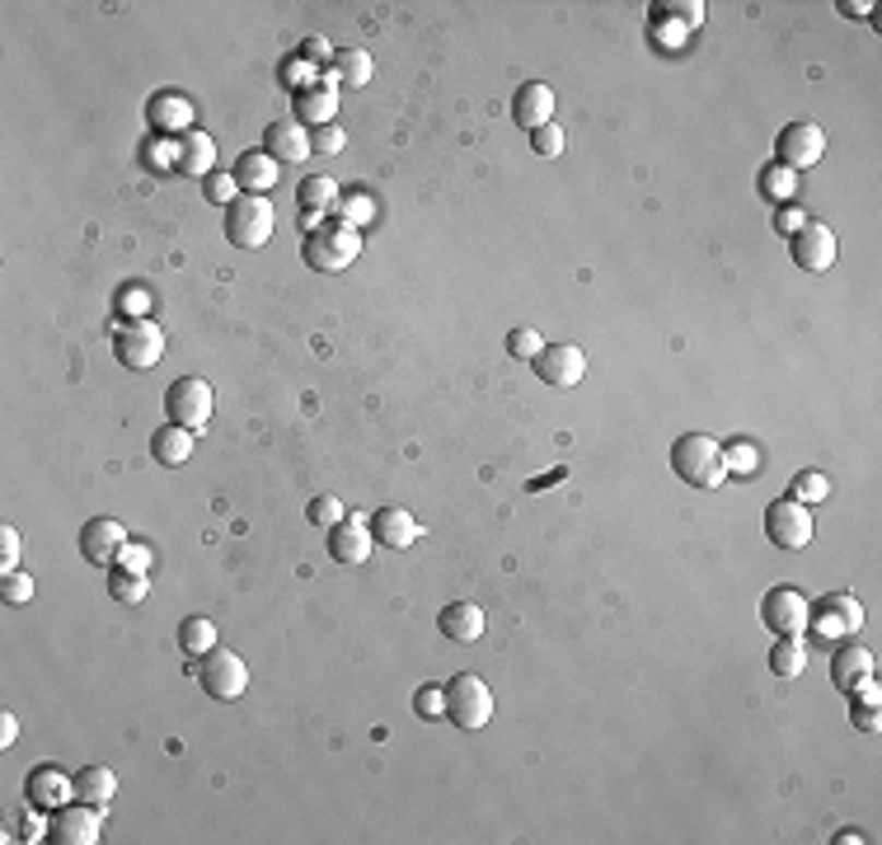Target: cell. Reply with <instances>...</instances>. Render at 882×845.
<instances>
[{"label": "cell", "mask_w": 882, "mask_h": 845, "mask_svg": "<svg viewBox=\"0 0 882 845\" xmlns=\"http://www.w3.org/2000/svg\"><path fill=\"white\" fill-rule=\"evenodd\" d=\"M357 254H361V230L348 226V222H338V216H329L320 230H306L301 259H306V269H314V273H343V269H353L357 263Z\"/></svg>", "instance_id": "1"}, {"label": "cell", "mask_w": 882, "mask_h": 845, "mask_svg": "<svg viewBox=\"0 0 882 845\" xmlns=\"http://www.w3.org/2000/svg\"><path fill=\"white\" fill-rule=\"evenodd\" d=\"M671 469L681 475L690 489H718L728 479V465H723V447L708 432H686L671 442Z\"/></svg>", "instance_id": "2"}, {"label": "cell", "mask_w": 882, "mask_h": 845, "mask_svg": "<svg viewBox=\"0 0 882 845\" xmlns=\"http://www.w3.org/2000/svg\"><path fill=\"white\" fill-rule=\"evenodd\" d=\"M273 226H277V212L263 193H240L226 207V222H221V230H226V240L235 249H263L273 240Z\"/></svg>", "instance_id": "3"}, {"label": "cell", "mask_w": 882, "mask_h": 845, "mask_svg": "<svg viewBox=\"0 0 882 845\" xmlns=\"http://www.w3.org/2000/svg\"><path fill=\"white\" fill-rule=\"evenodd\" d=\"M446 718L465 733L488 728V718H493V691H488V681L475 677V671H455L446 681Z\"/></svg>", "instance_id": "4"}, {"label": "cell", "mask_w": 882, "mask_h": 845, "mask_svg": "<svg viewBox=\"0 0 882 845\" xmlns=\"http://www.w3.org/2000/svg\"><path fill=\"white\" fill-rule=\"evenodd\" d=\"M165 414H169V422H179V428L202 432L216 414V390L202 381V376H179V381L165 390Z\"/></svg>", "instance_id": "5"}, {"label": "cell", "mask_w": 882, "mask_h": 845, "mask_svg": "<svg viewBox=\"0 0 882 845\" xmlns=\"http://www.w3.org/2000/svg\"><path fill=\"white\" fill-rule=\"evenodd\" d=\"M193 677H198V686L212 700H240L245 686H249V663L235 648H221L216 644L207 657H198V663H193Z\"/></svg>", "instance_id": "6"}, {"label": "cell", "mask_w": 882, "mask_h": 845, "mask_svg": "<svg viewBox=\"0 0 882 845\" xmlns=\"http://www.w3.org/2000/svg\"><path fill=\"white\" fill-rule=\"evenodd\" d=\"M863 624V606L849 597V592H831L808 610V634L817 644H841V639H855Z\"/></svg>", "instance_id": "7"}, {"label": "cell", "mask_w": 882, "mask_h": 845, "mask_svg": "<svg viewBox=\"0 0 882 845\" xmlns=\"http://www.w3.org/2000/svg\"><path fill=\"white\" fill-rule=\"evenodd\" d=\"M114 357L128 371H151V367H160V357H165V329L155 324L151 316L146 320H128L118 329V338H114Z\"/></svg>", "instance_id": "8"}, {"label": "cell", "mask_w": 882, "mask_h": 845, "mask_svg": "<svg viewBox=\"0 0 882 845\" xmlns=\"http://www.w3.org/2000/svg\"><path fill=\"white\" fill-rule=\"evenodd\" d=\"M765 536H770V545H779V550H808L812 536H817L812 508L794 503V498H775V503L765 508Z\"/></svg>", "instance_id": "9"}, {"label": "cell", "mask_w": 882, "mask_h": 845, "mask_svg": "<svg viewBox=\"0 0 882 845\" xmlns=\"http://www.w3.org/2000/svg\"><path fill=\"white\" fill-rule=\"evenodd\" d=\"M47 841H57V845H99L104 841V808H94V804H67V808H57V812H47Z\"/></svg>", "instance_id": "10"}, {"label": "cell", "mask_w": 882, "mask_h": 845, "mask_svg": "<svg viewBox=\"0 0 882 845\" xmlns=\"http://www.w3.org/2000/svg\"><path fill=\"white\" fill-rule=\"evenodd\" d=\"M789 254L802 273H831V263H836V230L826 222H802L794 235H789Z\"/></svg>", "instance_id": "11"}, {"label": "cell", "mask_w": 882, "mask_h": 845, "mask_svg": "<svg viewBox=\"0 0 882 845\" xmlns=\"http://www.w3.org/2000/svg\"><path fill=\"white\" fill-rule=\"evenodd\" d=\"M808 610H812V602L802 597L798 587H770L765 592V602H761V620H765V630L770 634H808Z\"/></svg>", "instance_id": "12"}, {"label": "cell", "mask_w": 882, "mask_h": 845, "mask_svg": "<svg viewBox=\"0 0 882 845\" xmlns=\"http://www.w3.org/2000/svg\"><path fill=\"white\" fill-rule=\"evenodd\" d=\"M822 155H826V132L817 128V122H789V128L779 132V141H775V160L784 169H794V175L812 169Z\"/></svg>", "instance_id": "13"}, {"label": "cell", "mask_w": 882, "mask_h": 845, "mask_svg": "<svg viewBox=\"0 0 882 845\" xmlns=\"http://www.w3.org/2000/svg\"><path fill=\"white\" fill-rule=\"evenodd\" d=\"M24 798H28V808H43V812L67 808V804H75V775H67L52 761H38L24 775Z\"/></svg>", "instance_id": "14"}, {"label": "cell", "mask_w": 882, "mask_h": 845, "mask_svg": "<svg viewBox=\"0 0 882 845\" xmlns=\"http://www.w3.org/2000/svg\"><path fill=\"white\" fill-rule=\"evenodd\" d=\"M146 122H151L155 136L179 141V136H188L198 128V114H193V104H188L179 90H155L146 99Z\"/></svg>", "instance_id": "15"}, {"label": "cell", "mask_w": 882, "mask_h": 845, "mask_svg": "<svg viewBox=\"0 0 882 845\" xmlns=\"http://www.w3.org/2000/svg\"><path fill=\"white\" fill-rule=\"evenodd\" d=\"M128 540H132L128 526L114 522V516H90L81 526V555H85V563H94V569H114Z\"/></svg>", "instance_id": "16"}, {"label": "cell", "mask_w": 882, "mask_h": 845, "mask_svg": "<svg viewBox=\"0 0 882 845\" xmlns=\"http://www.w3.org/2000/svg\"><path fill=\"white\" fill-rule=\"evenodd\" d=\"M531 367H535V376H540L545 385L569 390V385H577L582 376H587V353H582L577 343H545L540 357H535Z\"/></svg>", "instance_id": "17"}, {"label": "cell", "mask_w": 882, "mask_h": 845, "mask_svg": "<svg viewBox=\"0 0 882 845\" xmlns=\"http://www.w3.org/2000/svg\"><path fill=\"white\" fill-rule=\"evenodd\" d=\"M291 118L301 122V128H329V122L338 118V81H320L314 75L310 85H301L296 90V99H291Z\"/></svg>", "instance_id": "18"}, {"label": "cell", "mask_w": 882, "mask_h": 845, "mask_svg": "<svg viewBox=\"0 0 882 845\" xmlns=\"http://www.w3.org/2000/svg\"><path fill=\"white\" fill-rule=\"evenodd\" d=\"M371 550H376V540H371V526L361 512H348L338 526H329V559L334 563H348L353 569V563H367Z\"/></svg>", "instance_id": "19"}, {"label": "cell", "mask_w": 882, "mask_h": 845, "mask_svg": "<svg viewBox=\"0 0 882 845\" xmlns=\"http://www.w3.org/2000/svg\"><path fill=\"white\" fill-rule=\"evenodd\" d=\"M263 151L273 155L277 165H301V160H310V128H301L296 118H282V122H267V132H263Z\"/></svg>", "instance_id": "20"}, {"label": "cell", "mask_w": 882, "mask_h": 845, "mask_svg": "<svg viewBox=\"0 0 882 845\" xmlns=\"http://www.w3.org/2000/svg\"><path fill=\"white\" fill-rule=\"evenodd\" d=\"M873 667H878V663H873V653H869V648H859L855 639H841V648L831 653V686L849 695L859 681H869V677H873Z\"/></svg>", "instance_id": "21"}, {"label": "cell", "mask_w": 882, "mask_h": 845, "mask_svg": "<svg viewBox=\"0 0 882 845\" xmlns=\"http://www.w3.org/2000/svg\"><path fill=\"white\" fill-rule=\"evenodd\" d=\"M512 118H516V128H526V132L555 122V90H549L545 81H526L522 90H516V99H512Z\"/></svg>", "instance_id": "22"}, {"label": "cell", "mask_w": 882, "mask_h": 845, "mask_svg": "<svg viewBox=\"0 0 882 845\" xmlns=\"http://www.w3.org/2000/svg\"><path fill=\"white\" fill-rule=\"evenodd\" d=\"M230 175H235V183H240V193H263L267 198L277 188V179H282V165L259 146V151H245L240 160H235Z\"/></svg>", "instance_id": "23"}, {"label": "cell", "mask_w": 882, "mask_h": 845, "mask_svg": "<svg viewBox=\"0 0 882 845\" xmlns=\"http://www.w3.org/2000/svg\"><path fill=\"white\" fill-rule=\"evenodd\" d=\"M484 606L479 602H451V606H441V616H437V630L451 639V644H479V634H484Z\"/></svg>", "instance_id": "24"}, {"label": "cell", "mask_w": 882, "mask_h": 845, "mask_svg": "<svg viewBox=\"0 0 882 845\" xmlns=\"http://www.w3.org/2000/svg\"><path fill=\"white\" fill-rule=\"evenodd\" d=\"M371 540L376 545H385V550H408L422 531H418V522L408 516L404 508H381V512H371Z\"/></svg>", "instance_id": "25"}, {"label": "cell", "mask_w": 882, "mask_h": 845, "mask_svg": "<svg viewBox=\"0 0 882 845\" xmlns=\"http://www.w3.org/2000/svg\"><path fill=\"white\" fill-rule=\"evenodd\" d=\"M179 175H193V179L216 175V136H207L202 128L179 136Z\"/></svg>", "instance_id": "26"}, {"label": "cell", "mask_w": 882, "mask_h": 845, "mask_svg": "<svg viewBox=\"0 0 882 845\" xmlns=\"http://www.w3.org/2000/svg\"><path fill=\"white\" fill-rule=\"evenodd\" d=\"M193 437H198V432L179 428V422H165V428H155V437H151V461L179 469L183 461H193Z\"/></svg>", "instance_id": "27"}, {"label": "cell", "mask_w": 882, "mask_h": 845, "mask_svg": "<svg viewBox=\"0 0 882 845\" xmlns=\"http://www.w3.org/2000/svg\"><path fill=\"white\" fill-rule=\"evenodd\" d=\"M808 639L802 634H779L775 639V648H770V671H775L779 681H794V677H802V667H808Z\"/></svg>", "instance_id": "28"}, {"label": "cell", "mask_w": 882, "mask_h": 845, "mask_svg": "<svg viewBox=\"0 0 882 845\" xmlns=\"http://www.w3.org/2000/svg\"><path fill=\"white\" fill-rule=\"evenodd\" d=\"M114 794H118V775L108 771V765H85V771L75 775V798H81V804H94V808L108 812Z\"/></svg>", "instance_id": "29"}, {"label": "cell", "mask_w": 882, "mask_h": 845, "mask_svg": "<svg viewBox=\"0 0 882 845\" xmlns=\"http://www.w3.org/2000/svg\"><path fill=\"white\" fill-rule=\"evenodd\" d=\"M296 198H301L306 212H320V216H334L338 212V198L343 188L329 179V175H306L301 183H296Z\"/></svg>", "instance_id": "30"}, {"label": "cell", "mask_w": 882, "mask_h": 845, "mask_svg": "<svg viewBox=\"0 0 882 845\" xmlns=\"http://www.w3.org/2000/svg\"><path fill=\"white\" fill-rule=\"evenodd\" d=\"M329 67H334V81L348 85V90H361V85L371 81V71H376L371 67V52H361V47H338Z\"/></svg>", "instance_id": "31"}, {"label": "cell", "mask_w": 882, "mask_h": 845, "mask_svg": "<svg viewBox=\"0 0 882 845\" xmlns=\"http://www.w3.org/2000/svg\"><path fill=\"white\" fill-rule=\"evenodd\" d=\"M849 724H855L859 733H878L882 728V718H878V700H882V691H878V681L869 677V681H859L855 691H849Z\"/></svg>", "instance_id": "32"}, {"label": "cell", "mask_w": 882, "mask_h": 845, "mask_svg": "<svg viewBox=\"0 0 882 845\" xmlns=\"http://www.w3.org/2000/svg\"><path fill=\"white\" fill-rule=\"evenodd\" d=\"M216 648V624L207 620V616H188V620H179V653L183 657H207Z\"/></svg>", "instance_id": "33"}, {"label": "cell", "mask_w": 882, "mask_h": 845, "mask_svg": "<svg viewBox=\"0 0 882 845\" xmlns=\"http://www.w3.org/2000/svg\"><path fill=\"white\" fill-rule=\"evenodd\" d=\"M151 592V573H128V569H108V597L122 606H141Z\"/></svg>", "instance_id": "34"}, {"label": "cell", "mask_w": 882, "mask_h": 845, "mask_svg": "<svg viewBox=\"0 0 882 845\" xmlns=\"http://www.w3.org/2000/svg\"><path fill=\"white\" fill-rule=\"evenodd\" d=\"M761 198L775 202V207L794 202V198H798V175H794V169H784L779 160L765 165V169H761Z\"/></svg>", "instance_id": "35"}, {"label": "cell", "mask_w": 882, "mask_h": 845, "mask_svg": "<svg viewBox=\"0 0 882 845\" xmlns=\"http://www.w3.org/2000/svg\"><path fill=\"white\" fill-rule=\"evenodd\" d=\"M653 20L676 24V28H700L704 24V5L700 0H671V5H653Z\"/></svg>", "instance_id": "36"}, {"label": "cell", "mask_w": 882, "mask_h": 845, "mask_svg": "<svg viewBox=\"0 0 882 845\" xmlns=\"http://www.w3.org/2000/svg\"><path fill=\"white\" fill-rule=\"evenodd\" d=\"M371 212H376V202H371V193H367V188H353V193H343L338 198V222H348V226H367L371 222Z\"/></svg>", "instance_id": "37"}, {"label": "cell", "mask_w": 882, "mask_h": 845, "mask_svg": "<svg viewBox=\"0 0 882 845\" xmlns=\"http://www.w3.org/2000/svg\"><path fill=\"white\" fill-rule=\"evenodd\" d=\"M723 465H728V475L751 479V475H761V451L751 442H728L723 447Z\"/></svg>", "instance_id": "38"}, {"label": "cell", "mask_w": 882, "mask_h": 845, "mask_svg": "<svg viewBox=\"0 0 882 845\" xmlns=\"http://www.w3.org/2000/svg\"><path fill=\"white\" fill-rule=\"evenodd\" d=\"M789 498H794V503H802V508L822 503V498H831V479H826V475H817V469H802V475L794 479Z\"/></svg>", "instance_id": "39"}, {"label": "cell", "mask_w": 882, "mask_h": 845, "mask_svg": "<svg viewBox=\"0 0 882 845\" xmlns=\"http://www.w3.org/2000/svg\"><path fill=\"white\" fill-rule=\"evenodd\" d=\"M0 602H5V606H28V602H34V578L20 573V569L0 573Z\"/></svg>", "instance_id": "40"}, {"label": "cell", "mask_w": 882, "mask_h": 845, "mask_svg": "<svg viewBox=\"0 0 882 845\" xmlns=\"http://www.w3.org/2000/svg\"><path fill=\"white\" fill-rule=\"evenodd\" d=\"M306 516H310V522L320 526V531H329V526H338V522H343V516H348V512H343V503H338L334 493H320V498H310Z\"/></svg>", "instance_id": "41"}, {"label": "cell", "mask_w": 882, "mask_h": 845, "mask_svg": "<svg viewBox=\"0 0 882 845\" xmlns=\"http://www.w3.org/2000/svg\"><path fill=\"white\" fill-rule=\"evenodd\" d=\"M202 183H207V202H212V207H230V202L240 198V183H235L230 169H216V175H207Z\"/></svg>", "instance_id": "42"}, {"label": "cell", "mask_w": 882, "mask_h": 845, "mask_svg": "<svg viewBox=\"0 0 882 845\" xmlns=\"http://www.w3.org/2000/svg\"><path fill=\"white\" fill-rule=\"evenodd\" d=\"M531 151L545 155V160H559V155H563V128H559V122H545V128H535V132H531Z\"/></svg>", "instance_id": "43"}, {"label": "cell", "mask_w": 882, "mask_h": 845, "mask_svg": "<svg viewBox=\"0 0 882 845\" xmlns=\"http://www.w3.org/2000/svg\"><path fill=\"white\" fill-rule=\"evenodd\" d=\"M146 165L155 169V175H169V169H179V141L155 136L151 146H146Z\"/></svg>", "instance_id": "44"}, {"label": "cell", "mask_w": 882, "mask_h": 845, "mask_svg": "<svg viewBox=\"0 0 882 845\" xmlns=\"http://www.w3.org/2000/svg\"><path fill=\"white\" fill-rule=\"evenodd\" d=\"M540 348H545V338L535 334V329H512V334H508V353L522 357V362H535V357H540Z\"/></svg>", "instance_id": "45"}, {"label": "cell", "mask_w": 882, "mask_h": 845, "mask_svg": "<svg viewBox=\"0 0 882 845\" xmlns=\"http://www.w3.org/2000/svg\"><path fill=\"white\" fill-rule=\"evenodd\" d=\"M414 714L418 718H441V714H446V691H441V686H418Z\"/></svg>", "instance_id": "46"}, {"label": "cell", "mask_w": 882, "mask_h": 845, "mask_svg": "<svg viewBox=\"0 0 882 845\" xmlns=\"http://www.w3.org/2000/svg\"><path fill=\"white\" fill-rule=\"evenodd\" d=\"M114 569H128V573H151V550H146V545H136V540H128V545H122V555H118Z\"/></svg>", "instance_id": "47"}, {"label": "cell", "mask_w": 882, "mask_h": 845, "mask_svg": "<svg viewBox=\"0 0 882 845\" xmlns=\"http://www.w3.org/2000/svg\"><path fill=\"white\" fill-rule=\"evenodd\" d=\"M14 569H20V531L0 526V573H14Z\"/></svg>", "instance_id": "48"}, {"label": "cell", "mask_w": 882, "mask_h": 845, "mask_svg": "<svg viewBox=\"0 0 882 845\" xmlns=\"http://www.w3.org/2000/svg\"><path fill=\"white\" fill-rule=\"evenodd\" d=\"M310 146H314V151H324V155H334V151H343V146H348V132H343L338 122H329V128L310 132Z\"/></svg>", "instance_id": "49"}, {"label": "cell", "mask_w": 882, "mask_h": 845, "mask_svg": "<svg viewBox=\"0 0 882 845\" xmlns=\"http://www.w3.org/2000/svg\"><path fill=\"white\" fill-rule=\"evenodd\" d=\"M47 826H52V822H43V808L24 812V818H20V841H47Z\"/></svg>", "instance_id": "50"}, {"label": "cell", "mask_w": 882, "mask_h": 845, "mask_svg": "<svg viewBox=\"0 0 882 845\" xmlns=\"http://www.w3.org/2000/svg\"><path fill=\"white\" fill-rule=\"evenodd\" d=\"M802 222H808V216H802V207H794V202H784V207L775 212V230L779 235H794Z\"/></svg>", "instance_id": "51"}, {"label": "cell", "mask_w": 882, "mask_h": 845, "mask_svg": "<svg viewBox=\"0 0 882 845\" xmlns=\"http://www.w3.org/2000/svg\"><path fill=\"white\" fill-rule=\"evenodd\" d=\"M296 57L310 61V67H324V61H334V57H329V43H324V38H314V34L301 43V52H296Z\"/></svg>", "instance_id": "52"}, {"label": "cell", "mask_w": 882, "mask_h": 845, "mask_svg": "<svg viewBox=\"0 0 882 845\" xmlns=\"http://www.w3.org/2000/svg\"><path fill=\"white\" fill-rule=\"evenodd\" d=\"M310 75H314V67H310V61H301V57H291V61H282V81H310Z\"/></svg>", "instance_id": "53"}, {"label": "cell", "mask_w": 882, "mask_h": 845, "mask_svg": "<svg viewBox=\"0 0 882 845\" xmlns=\"http://www.w3.org/2000/svg\"><path fill=\"white\" fill-rule=\"evenodd\" d=\"M14 738H20V718L5 710V714H0V747H14Z\"/></svg>", "instance_id": "54"}, {"label": "cell", "mask_w": 882, "mask_h": 845, "mask_svg": "<svg viewBox=\"0 0 882 845\" xmlns=\"http://www.w3.org/2000/svg\"><path fill=\"white\" fill-rule=\"evenodd\" d=\"M841 14H849V20H869L873 5L869 0H841Z\"/></svg>", "instance_id": "55"}]
</instances>
